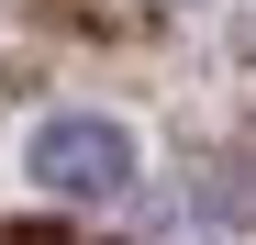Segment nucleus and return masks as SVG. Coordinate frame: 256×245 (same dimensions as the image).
Wrapping results in <instances>:
<instances>
[{"label":"nucleus","mask_w":256,"mask_h":245,"mask_svg":"<svg viewBox=\"0 0 256 245\" xmlns=\"http://www.w3.org/2000/svg\"><path fill=\"white\" fill-rule=\"evenodd\" d=\"M34 190H56V200H112V190H134V134L100 112H56L45 134H34Z\"/></svg>","instance_id":"obj_1"}]
</instances>
